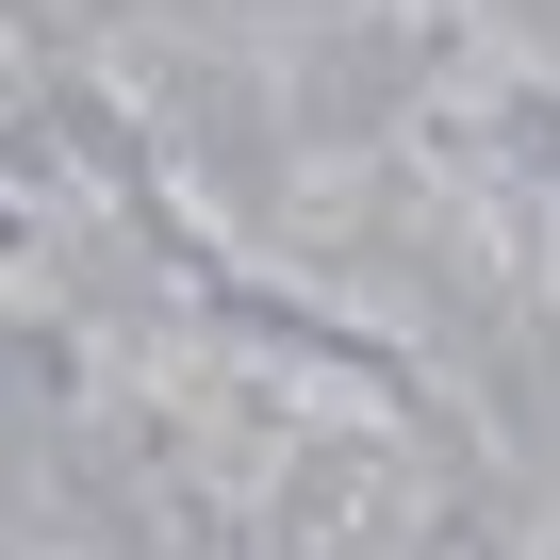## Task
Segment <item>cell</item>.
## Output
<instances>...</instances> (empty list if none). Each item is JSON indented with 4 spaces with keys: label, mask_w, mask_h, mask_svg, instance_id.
Listing matches in <instances>:
<instances>
[{
    "label": "cell",
    "mask_w": 560,
    "mask_h": 560,
    "mask_svg": "<svg viewBox=\"0 0 560 560\" xmlns=\"http://www.w3.org/2000/svg\"><path fill=\"white\" fill-rule=\"evenodd\" d=\"M264 544L280 560H429L445 511H429V462L380 396L314 380V396H280L264 429Z\"/></svg>",
    "instance_id": "1"
}]
</instances>
